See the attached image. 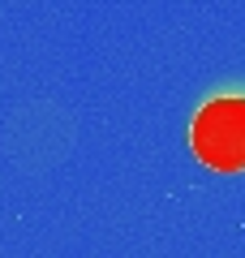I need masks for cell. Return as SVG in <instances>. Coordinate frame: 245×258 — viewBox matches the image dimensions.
Here are the masks:
<instances>
[{
	"label": "cell",
	"mask_w": 245,
	"mask_h": 258,
	"mask_svg": "<svg viewBox=\"0 0 245 258\" xmlns=\"http://www.w3.org/2000/svg\"><path fill=\"white\" fill-rule=\"evenodd\" d=\"M190 147L211 172H245V99H211L190 125Z\"/></svg>",
	"instance_id": "6da1fadb"
}]
</instances>
